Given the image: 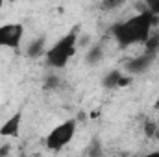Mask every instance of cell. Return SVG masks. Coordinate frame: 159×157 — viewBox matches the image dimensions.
I'll use <instances>...</instances> for the list:
<instances>
[{
    "label": "cell",
    "mask_w": 159,
    "mask_h": 157,
    "mask_svg": "<svg viewBox=\"0 0 159 157\" xmlns=\"http://www.w3.org/2000/svg\"><path fill=\"white\" fill-rule=\"evenodd\" d=\"M74 131H76V120H67L59 126H56L50 135L46 137V146L54 152L61 150L65 144H69L74 137Z\"/></svg>",
    "instance_id": "3957f363"
},
{
    "label": "cell",
    "mask_w": 159,
    "mask_h": 157,
    "mask_svg": "<svg viewBox=\"0 0 159 157\" xmlns=\"http://www.w3.org/2000/svg\"><path fill=\"white\" fill-rule=\"evenodd\" d=\"M24 35V28L22 24L17 22H9V24H2L0 26V46L6 48H19L20 41Z\"/></svg>",
    "instance_id": "277c9868"
},
{
    "label": "cell",
    "mask_w": 159,
    "mask_h": 157,
    "mask_svg": "<svg viewBox=\"0 0 159 157\" xmlns=\"http://www.w3.org/2000/svg\"><path fill=\"white\" fill-rule=\"evenodd\" d=\"M154 109H157V111H159V98L154 102Z\"/></svg>",
    "instance_id": "2e32d148"
},
{
    "label": "cell",
    "mask_w": 159,
    "mask_h": 157,
    "mask_svg": "<svg viewBox=\"0 0 159 157\" xmlns=\"http://www.w3.org/2000/svg\"><path fill=\"white\" fill-rule=\"evenodd\" d=\"M2 6H4V0H0V9H2Z\"/></svg>",
    "instance_id": "e0dca14e"
},
{
    "label": "cell",
    "mask_w": 159,
    "mask_h": 157,
    "mask_svg": "<svg viewBox=\"0 0 159 157\" xmlns=\"http://www.w3.org/2000/svg\"><path fill=\"white\" fill-rule=\"evenodd\" d=\"M102 57H104L102 48H100V46H93V48L89 50V54H87V57H85V59H87V63H89V65H94V63H98Z\"/></svg>",
    "instance_id": "52a82bcc"
},
{
    "label": "cell",
    "mask_w": 159,
    "mask_h": 157,
    "mask_svg": "<svg viewBox=\"0 0 159 157\" xmlns=\"http://www.w3.org/2000/svg\"><path fill=\"white\" fill-rule=\"evenodd\" d=\"M20 122H22L20 113H15L13 117L7 118V120L0 126V135H2V137H17V135H19V129H20Z\"/></svg>",
    "instance_id": "5b68a950"
},
{
    "label": "cell",
    "mask_w": 159,
    "mask_h": 157,
    "mask_svg": "<svg viewBox=\"0 0 159 157\" xmlns=\"http://www.w3.org/2000/svg\"><path fill=\"white\" fill-rule=\"evenodd\" d=\"M156 20H157V15L144 9L137 17H133V19L122 22V24H117L113 28V35L122 46H131V44H137V43H144L150 37L152 26H154Z\"/></svg>",
    "instance_id": "6da1fadb"
},
{
    "label": "cell",
    "mask_w": 159,
    "mask_h": 157,
    "mask_svg": "<svg viewBox=\"0 0 159 157\" xmlns=\"http://www.w3.org/2000/svg\"><path fill=\"white\" fill-rule=\"evenodd\" d=\"M122 76L119 70H113V72H109L107 76H106V79H104V85L106 87H117V83H119V78Z\"/></svg>",
    "instance_id": "9c48e42d"
},
{
    "label": "cell",
    "mask_w": 159,
    "mask_h": 157,
    "mask_svg": "<svg viewBox=\"0 0 159 157\" xmlns=\"http://www.w3.org/2000/svg\"><path fill=\"white\" fill-rule=\"evenodd\" d=\"M152 59H154V52L139 54V57H135V59H131V61L128 63V70H129V72H143V70H146V69L150 67Z\"/></svg>",
    "instance_id": "8992f818"
},
{
    "label": "cell",
    "mask_w": 159,
    "mask_h": 157,
    "mask_svg": "<svg viewBox=\"0 0 159 157\" xmlns=\"http://www.w3.org/2000/svg\"><path fill=\"white\" fill-rule=\"evenodd\" d=\"M144 4L148 6V11L150 13L159 15V0H144Z\"/></svg>",
    "instance_id": "7c38bea8"
},
{
    "label": "cell",
    "mask_w": 159,
    "mask_h": 157,
    "mask_svg": "<svg viewBox=\"0 0 159 157\" xmlns=\"http://www.w3.org/2000/svg\"><path fill=\"white\" fill-rule=\"evenodd\" d=\"M124 0H104V7H109V9H113V7H117L119 4H122Z\"/></svg>",
    "instance_id": "4fadbf2b"
},
{
    "label": "cell",
    "mask_w": 159,
    "mask_h": 157,
    "mask_svg": "<svg viewBox=\"0 0 159 157\" xmlns=\"http://www.w3.org/2000/svg\"><path fill=\"white\" fill-rule=\"evenodd\" d=\"M144 46H146V52H157V48H159V35H150L148 39L144 41Z\"/></svg>",
    "instance_id": "30bf717a"
},
{
    "label": "cell",
    "mask_w": 159,
    "mask_h": 157,
    "mask_svg": "<svg viewBox=\"0 0 159 157\" xmlns=\"http://www.w3.org/2000/svg\"><path fill=\"white\" fill-rule=\"evenodd\" d=\"M43 46H44V39H35L32 44H30V48H28V56H39L41 52H43Z\"/></svg>",
    "instance_id": "ba28073f"
},
{
    "label": "cell",
    "mask_w": 159,
    "mask_h": 157,
    "mask_svg": "<svg viewBox=\"0 0 159 157\" xmlns=\"http://www.w3.org/2000/svg\"><path fill=\"white\" fill-rule=\"evenodd\" d=\"M129 81H131V78H124V76H120L119 78V83H117V87H126V85H129Z\"/></svg>",
    "instance_id": "5bb4252c"
},
{
    "label": "cell",
    "mask_w": 159,
    "mask_h": 157,
    "mask_svg": "<svg viewBox=\"0 0 159 157\" xmlns=\"http://www.w3.org/2000/svg\"><path fill=\"white\" fill-rule=\"evenodd\" d=\"M76 34H69L65 35L63 39H59L48 52H46V59L52 67L56 69H61L69 63V59L76 54Z\"/></svg>",
    "instance_id": "7a4b0ae2"
},
{
    "label": "cell",
    "mask_w": 159,
    "mask_h": 157,
    "mask_svg": "<svg viewBox=\"0 0 159 157\" xmlns=\"http://www.w3.org/2000/svg\"><path fill=\"white\" fill-rule=\"evenodd\" d=\"M144 133H146V137L154 139V137L159 135V129H157V126H156L154 122H146V124H144Z\"/></svg>",
    "instance_id": "8fae6325"
},
{
    "label": "cell",
    "mask_w": 159,
    "mask_h": 157,
    "mask_svg": "<svg viewBox=\"0 0 159 157\" xmlns=\"http://www.w3.org/2000/svg\"><path fill=\"white\" fill-rule=\"evenodd\" d=\"M56 85H57V78H56V76H52V78L46 79V87H56Z\"/></svg>",
    "instance_id": "9a60e30c"
}]
</instances>
